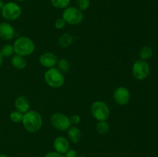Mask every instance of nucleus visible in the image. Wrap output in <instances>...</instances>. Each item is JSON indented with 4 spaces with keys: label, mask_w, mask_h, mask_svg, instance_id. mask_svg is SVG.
<instances>
[{
    "label": "nucleus",
    "mask_w": 158,
    "mask_h": 157,
    "mask_svg": "<svg viewBox=\"0 0 158 157\" xmlns=\"http://www.w3.org/2000/svg\"><path fill=\"white\" fill-rule=\"evenodd\" d=\"M22 123L26 131L29 132H35L40 130L43 126V118L36 111L29 110L23 115Z\"/></svg>",
    "instance_id": "obj_1"
},
{
    "label": "nucleus",
    "mask_w": 158,
    "mask_h": 157,
    "mask_svg": "<svg viewBox=\"0 0 158 157\" xmlns=\"http://www.w3.org/2000/svg\"><path fill=\"white\" fill-rule=\"evenodd\" d=\"M13 48L15 54L22 56H27L33 53L35 46L31 38L26 36H21L14 42Z\"/></svg>",
    "instance_id": "obj_2"
},
{
    "label": "nucleus",
    "mask_w": 158,
    "mask_h": 157,
    "mask_svg": "<svg viewBox=\"0 0 158 157\" xmlns=\"http://www.w3.org/2000/svg\"><path fill=\"white\" fill-rule=\"evenodd\" d=\"M44 79L46 84L52 88H60L65 83V78L63 72L57 68H50L44 74Z\"/></svg>",
    "instance_id": "obj_3"
},
{
    "label": "nucleus",
    "mask_w": 158,
    "mask_h": 157,
    "mask_svg": "<svg viewBox=\"0 0 158 157\" xmlns=\"http://www.w3.org/2000/svg\"><path fill=\"white\" fill-rule=\"evenodd\" d=\"M62 18L65 20L66 24L76 26L82 22L83 20V13L77 7H67L64 9Z\"/></svg>",
    "instance_id": "obj_4"
},
{
    "label": "nucleus",
    "mask_w": 158,
    "mask_h": 157,
    "mask_svg": "<svg viewBox=\"0 0 158 157\" xmlns=\"http://www.w3.org/2000/svg\"><path fill=\"white\" fill-rule=\"evenodd\" d=\"M2 15L7 21H15L18 19L22 14V9L17 3L9 2L5 3L1 9Z\"/></svg>",
    "instance_id": "obj_5"
},
{
    "label": "nucleus",
    "mask_w": 158,
    "mask_h": 157,
    "mask_svg": "<svg viewBox=\"0 0 158 157\" xmlns=\"http://www.w3.org/2000/svg\"><path fill=\"white\" fill-rule=\"evenodd\" d=\"M91 114L98 121H104L109 118L110 111L104 102L96 101L91 106Z\"/></svg>",
    "instance_id": "obj_6"
},
{
    "label": "nucleus",
    "mask_w": 158,
    "mask_h": 157,
    "mask_svg": "<svg viewBox=\"0 0 158 157\" xmlns=\"http://www.w3.org/2000/svg\"><path fill=\"white\" fill-rule=\"evenodd\" d=\"M151 72L149 63L145 60H137L132 67L133 76L137 80H143L149 75Z\"/></svg>",
    "instance_id": "obj_7"
},
{
    "label": "nucleus",
    "mask_w": 158,
    "mask_h": 157,
    "mask_svg": "<svg viewBox=\"0 0 158 157\" xmlns=\"http://www.w3.org/2000/svg\"><path fill=\"white\" fill-rule=\"evenodd\" d=\"M50 121L52 126L57 130L64 132L71 127V122L69 117L60 112L52 114Z\"/></svg>",
    "instance_id": "obj_8"
},
{
    "label": "nucleus",
    "mask_w": 158,
    "mask_h": 157,
    "mask_svg": "<svg viewBox=\"0 0 158 157\" xmlns=\"http://www.w3.org/2000/svg\"><path fill=\"white\" fill-rule=\"evenodd\" d=\"M114 99L116 103L120 106L127 104L131 99V93L128 89L123 86L118 87L114 92Z\"/></svg>",
    "instance_id": "obj_9"
},
{
    "label": "nucleus",
    "mask_w": 158,
    "mask_h": 157,
    "mask_svg": "<svg viewBox=\"0 0 158 157\" xmlns=\"http://www.w3.org/2000/svg\"><path fill=\"white\" fill-rule=\"evenodd\" d=\"M15 32L13 26L9 22L0 23V38L5 41H9L15 37Z\"/></svg>",
    "instance_id": "obj_10"
},
{
    "label": "nucleus",
    "mask_w": 158,
    "mask_h": 157,
    "mask_svg": "<svg viewBox=\"0 0 158 157\" xmlns=\"http://www.w3.org/2000/svg\"><path fill=\"white\" fill-rule=\"evenodd\" d=\"M40 63L45 68L50 69L53 68L58 62L57 56L52 52H45L40 57Z\"/></svg>",
    "instance_id": "obj_11"
},
{
    "label": "nucleus",
    "mask_w": 158,
    "mask_h": 157,
    "mask_svg": "<svg viewBox=\"0 0 158 157\" xmlns=\"http://www.w3.org/2000/svg\"><path fill=\"white\" fill-rule=\"evenodd\" d=\"M53 147L56 152L64 154L69 150V143L67 139L63 136H59L55 139L53 142Z\"/></svg>",
    "instance_id": "obj_12"
},
{
    "label": "nucleus",
    "mask_w": 158,
    "mask_h": 157,
    "mask_svg": "<svg viewBox=\"0 0 158 157\" xmlns=\"http://www.w3.org/2000/svg\"><path fill=\"white\" fill-rule=\"evenodd\" d=\"M14 106L17 111H19L23 113H26L30 109V103L29 99L25 96H19L15 100Z\"/></svg>",
    "instance_id": "obj_13"
},
{
    "label": "nucleus",
    "mask_w": 158,
    "mask_h": 157,
    "mask_svg": "<svg viewBox=\"0 0 158 157\" xmlns=\"http://www.w3.org/2000/svg\"><path fill=\"white\" fill-rule=\"evenodd\" d=\"M81 131L77 126H73L68 129V137L73 143H77L81 139Z\"/></svg>",
    "instance_id": "obj_14"
},
{
    "label": "nucleus",
    "mask_w": 158,
    "mask_h": 157,
    "mask_svg": "<svg viewBox=\"0 0 158 157\" xmlns=\"http://www.w3.org/2000/svg\"><path fill=\"white\" fill-rule=\"evenodd\" d=\"M11 62L12 65L17 69H24L26 66V60L24 58V56H22V55H17L15 54V55L12 57V59H11Z\"/></svg>",
    "instance_id": "obj_15"
},
{
    "label": "nucleus",
    "mask_w": 158,
    "mask_h": 157,
    "mask_svg": "<svg viewBox=\"0 0 158 157\" xmlns=\"http://www.w3.org/2000/svg\"><path fill=\"white\" fill-rule=\"evenodd\" d=\"M73 42V37L70 34L64 33L59 39V44L63 48L68 47Z\"/></svg>",
    "instance_id": "obj_16"
},
{
    "label": "nucleus",
    "mask_w": 158,
    "mask_h": 157,
    "mask_svg": "<svg viewBox=\"0 0 158 157\" xmlns=\"http://www.w3.org/2000/svg\"><path fill=\"white\" fill-rule=\"evenodd\" d=\"M153 49L150 46H143L140 51V56L142 60H148L153 56Z\"/></svg>",
    "instance_id": "obj_17"
},
{
    "label": "nucleus",
    "mask_w": 158,
    "mask_h": 157,
    "mask_svg": "<svg viewBox=\"0 0 158 157\" xmlns=\"http://www.w3.org/2000/svg\"><path fill=\"white\" fill-rule=\"evenodd\" d=\"M97 131L101 135H105V134L107 133L110 130V126L108 124L107 122H106V120L104 121H99L97 123Z\"/></svg>",
    "instance_id": "obj_18"
},
{
    "label": "nucleus",
    "mask_w": 158,
    "mask_h": 157,
    "mask_svg": "<svg viewBox=\"0 0 158 157\" xmlns=\"http://www.w3.org/2000/svg\"><path fill=\"white\" fill-rule=\"evenodd\" d=\"M57 69L60 71L61 72H64V73H67L70 70V64L69 62L65 58H61V59L58 60L57 62Z\"/></svg>",
    "instance_id": "obj_19"
},
{
    "label": "nucleus",
    "mask_w": 158,
    "mask_h": 157,
    "mask_svg": "<svg viewBox=\"0 0 158 157\" xmlns=\"http://www.w3.org/2000/svg\"><path fill=\"white\" fill-rule=\"evenodd\" d=\"M0 53L3 57H10L14 53L13 46L10 44H5L0 49Z\"/></svg>",
    "instance_id": "obj_20"
},
{
    "label": "nucleus",
    "mask_w": 158,
    "mask_h": 157,
    "mask_svg": "<svg viewBox=\"0 0 158 157\" xmlns=\"http://www.w3.org/2000/svg\"><path fill=\"white\" fill-rule=\"evenodd\" d=\"M50 1L53 7L60 9H66L69 7V5L70 3V0H50Z\"/></svg>",
    "instance_id": "obj_21"
},
{
    "label": "nucleus",
    "mask_w": 158,
    "mask_h": 157,
    "mask_svg": "<svg viewBox=\"0 0 158 157\" xmlns=\"http://www.w3.org/2000/svg\"><path fill=\"white\" fill-rule=\"evenodd\" d=\"M23 112H19V111H13V112H12L10 113V115H9V118H10V119L12 120L13 123H20V122L23 121Z\"/></svg>",
    "instance_id": "obj_22"
},
{
    "label": "nucleus",
    "mask_w": 158,
    "mask_h": 157,
    "mask_svg": "<svg viewBox=\"0 0 158 157\" xmlns=\"http://www.w3.org/2000/svg\"><path fill=\"white\" fill-rule=\"evenodd\" d=\"M90 6V0H77V8L80 11H86Z\"/></svg>",
    "instance_id": "obj_23"
},
{
    "label": "nucleus",
    "mask_w": 158,
    "mask_h": 157,
    "mask_svg": "<svg viewBox=\"0 0 158 157\" xmlns=\"http://www.w3.org/2000/svg\"><path fill=\"white\" fill-rule=\"evenodd\" d=\"M66 22L63 18H59L55 22V27L57 29H62L66 26Z\"/></svg>",
    "instance_id": "obj_24"
},
{
    "label": "nucleus",
    "mask_w": 158,
    "mask_h": 157,
    "mask_svg": "<svg viewBox=\"0 0 158 157\" xmlns=\"http://www.w3.org/2000/svg\"><path fill=\"white\" fill-rule=\"evenodd\" d=\"M69 119H70L71 124L77 125L80 123V120H81V119H80V117L79 116V115H72L70 118H69Z\"/></svg>",
    "instance_id": "obj_25"
},
{
    "label": "nucleus",
    "mask_w": 158,
    "mask_h": 157,
    "mask_svg": "<svg viewBox=\"0 0 158 157\" xmlns=\"http://www.w3.org/2000/svg\"><path fill=\"white\" fill-rule=\"evenodd\" d=\"M63 155L64 157H77V152L74 149H69Z\"/></svg>",
    "instance_id": "obj_26"
},
{
    "label": "nucleus",
    "mask_w": 158,
    "mask_h": 157,
    "mask_svg": "<svg viewBox=\"0 0 158 157\" xmlns=\"http://www.w3.org/2000/svg\"><path fill=\"white\" fill-rule=\"evenodd\" d=\"M45 157H64V155L63 154L60 153V152H49L45 155Z\"/></svg>",
    "instance_id": "obj_27"
},
{
    "label": "nucleus",
    "mask_w": 158,
    "mask_h": 157,
    "mask_svg": "<svg viewBox=\"0 0 158 157\" xmlns=\"http://www.w3.org/2000/svg\"><path fill=\"white\" fill-rule=\"evenodd\" d=\"M2 62H3V56L2 55V54L0 53V67H1Z\"/></svg>",
    "instance_id": "obj_28"
},
{
    "label": "nucleus",
    "mask_w": 158,
    "mask_h": 157,
    "mask_svg": "<svg viewBox=\"0 0 158 157\" xmlns=\"http://www.w3.org/2000/svg\"><path fill=\"white\" fill-rule=\"evenodd\" d=\"M4 4H5V3H4V2H3V0H0V10L2 9Z\"/></svg>",
    "instance_id": "obj_29"
},
{
    "label": "nucleus",
    "mask_w": 158,
    "mask_h": 157,
    "mask_svg": "<svg viewBox=\"0 0 158 157\" xmlns=\"http://www.w3.org/2000/svg\"><path fill=\"white\" fill-rule=\"evenodd\" d=\"M0 157H9L6 154H2V153H0Z\"/></svg>",
    "instance_id": "obj_30"
},
{
    "label": "nucleus",
    "mask_w": 158,
    "mask_h": 157,
    "mask_svg": "<svg viewBox=\"0 0 158 157\" xmlns=\"http://www.w3.org/2000/svg\"><path fill=\"white\" fill-rule=\"evenodd\" d=\"M17 2H24V1H26V0H16Z\"/></svg>",
    "instance_id": "obj_31"
}]
</instances>
